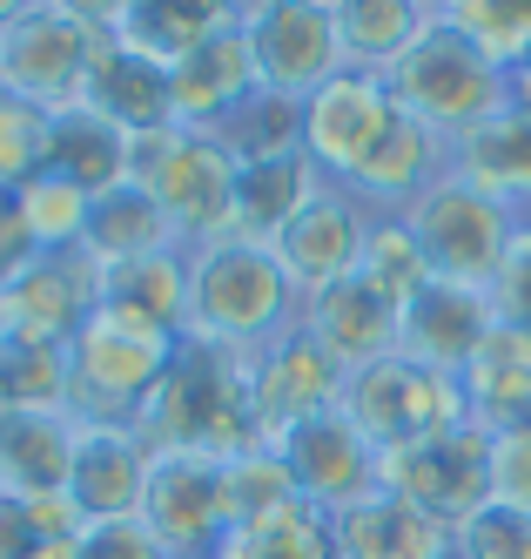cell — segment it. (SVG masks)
<instances>
[{"label": "cell", "instance_id": "cell-20", "mask_svg": "<svg viewBox=\"0 0 531 559\" xmlns=\"http://www.w3.org/2000/svg\"><path fill=\"white\" fill-rule=\"evenodd\" d=\"M330 546L337 559H458V526H444L397 492H371L363 506L330 519Z\"/></svg>", "mask_w": 531, "mask_h": 559}, {"label": "cell", "instance_id": "cell-4", "mask_svg": "<svg viewBox=\"0 0 531 559\" xmlns=\"http://www.w3.org/2000/svg\"><path fill=\"white\" fill-rule=\"evenodd\" d=\"M108 48L101 8L88 0H14L8 27H0V74H8V95L68 115L88 95V74Z\"/></svg>", "mask_w": 531, "mask_h": 559}, {"label": "cell", "instance_id": "cell-8", "mask_svg": "<svg viewBox=\"0 0 531 559\" xmlns=\"http://www.w3.org/2000/svg\"><path fill=\"white\" fill-rule=\"evenodd\" d=\"M236 27L250 48L256 88L310 102L323 82L343 74L337 0H236Z\"/></svg>", "mask_w": 531, "mask_h": 559}, {"label": "cell", "instance_id": "cell-39", "mask_svg": "<svg viewBox=\"0 0 531 559\" xmlns=\"http://www.w3.org/2000/svg\"><path fill=\"white\" fill-rule=\"evenodd\" d=\"M55 163V115L21 95H0V195H21Z\"/></svg>", "mask_w": 531, "mask_h": 559}, {"label": "cell", "instance_id": "cell-12", "mask_svg": "<svg viewBox=\"0 0 531 559\" xmlns=\"http://www.w3.org/2000/svg\"><path fill=\"white\" fill-rule=\"evenodd\" d=\"M276 452L297 478V499L316 506L323 519H337V512L363 506L371 492H384V452L343 418V405L297 425L290 438H276Z\"/></svg>", "mask_w": 531, "mask_h": 559}, {"label": "cell", "instance_id": "cell-47", "mask_svg": "<svg viewBox=\"0 0 531 559\" xmlns=\"http://www.w3.org/2000/svg\"><path fill=\"white\" fill-rule=\"evenodd\" d=\"M27 559H81V539H34Z\"/></svg>", "mask_w": 531, "mask_h": 559}, {"label": "cell", "instance_id": "cell-38", "mask_svg": "<svg viewBox=\"0 0 531 559\" xmlns=\"http://www.w3.org/2000/svg\"><path fill=\"white\" fill-rule=\"evenodd\" d=\"M108 297L142 310V317H155V324H169V331H182V317H189V250H161L148 263L114 270Z\"/></svg>", "mask_w": 531, "mask_h": 559}, {"label": "cell", "instance_id": "cell-10", "mask_svg": "<svg viewBox=\"0 0 531 559\" xmlns=\"http://www.w3.org/2000/svg\"><path fill=\"white\" fill-rule=\"evenodd\" d=\"M142 526L169 546V559H216L222 539L236 533L229 459H209V452H155Z\"/></svg>", "mask_w": 531, "mask_h": 559}, {"label": "cell", "instance_id": "cell-23", "mask_svg": "<svg viewBox=\"0 0 531 559\" xmlns=\"http://www.w3.org/2000/svg\"><path fill=\"white\" fill-rule=\"evenodd\" d=\"M458 384H464V412H471V425L484 438L531 431V337L524 331L492 324V337L471 350Z\"/></svg>", "mask_w": 531, "mask_h": 559}, {"label": "cell", "instance_id": "cell-40", "mask_svg": "<svg viewBox=\"0 0 531 559\" xmlns=\"http://www.w3.org/2000/svg\"><path fill=\"white\" fill-rule=\"evenodd\" d=\"M229 499H236V526H256V519L297 506V478H290V465H282V452L256 445V452L229 459Z\"/></svg>", "mask_w": 531, "mask_h": 559}, {"label": "cell", "instance_id": "cell-49", "mask_svg": "<svg viewBox=\"0 0 531 559\" xmlns=\"http://www.w3.org/2000/svg\"><path fill=\"white\" fill-rule=\"evenodd\" d=\"M0 350H8V324H0Z\"/></svg>", "mask_w": 531, "mask_h": 559}, {"label": "cell", "instance_id": "cell-7", "mask_svg": "<svg viewBox=\"0 0 531 559\" xmlns=\"http://www.w3.org/2000/svg\"><path fill=\"white\" fill-rule=\"evenodd\" d=\"M403 223H411L418 250L431 263V284H464V290H484L492 297L498 284V263L511 250L518 236V210L498 203V195H484L478 182H464L458 169H444L411 210H397Z\"/></svg>", "mask_w": 531, "mask_h": 559}, {"label": "cell", "instance_id": "cell-44", "mask_svg": "<svg viewBox=\"0 0 531 559\" xmlns=\"http://www.w3.org/2000/svg\"><path fill=\"white\" fill-rule=\"evenodd\" d=\"M81 559H169V546L142 519H101V526L81 533Z\"/></svg>", "mask_w": 531, "mask_h": 559}, {"label": "cell", "instance_id": "cell-45", "mask_svg": "<svg viewBox=\"0 0 531 559\" xmlns=\"http://www.w3.org/2000/svg\"><path fill=\"white\" fill-rule=\"evenodd\" d=\"M34 257H40V250H34V236H27V223H21V203H14V195H0V290H8Z\"/></svg>", "mask_w": 531, "mask_h": 559}, {"label": "cell", "instance_id": "cell-30", "mask_svg": "<svg viewBox=\"0 0 531 559\" xmlns=\"http://www.w3.org/2000/svg\"><path fill=\"white\" fill-rule=\"evenodd\" d=\"M323 189V169L310 155H276V163H250L236 169V236H250V243H276L282 229H290Z\"/></svg>", "mask_w": 531, "mask_h": 559}, {"label": "cell", "instance_id": "cell-3", "mask_svg": "<svg viewBox=\"0 0 531 559\" xmlns=\"http://www.w3.org/2000/svg\"><path fill=\"white\" fill-rule=\"evenodd\" d=\"M176 350H182V331L101 297V310L68 344V371H74L68 418H81V425H135L142 405L155 397V384L169 378Z\"/></svg>", "mask_w": 531, "mask_h": 559}, {"label": "cell", "instance_id": "cell-34", "mask_svg": "<svg viewBox=\"0 0 531 559\" xmlns=\"http://www.w3.org/2000/svg\"><path fill=\"white\" fill-rule=\"evenodd\" d=\"M357 276H363V284H371L384 304H397V310L411 304L418 290H431V263H424V250H418L411 223L371 210V236H363V263H357Z\"/></svg>", "mask_w": 531, "mask_h": 559}, {"label": "cell", "instance_id": "cell-19", "mask_svg": "<svg viewBox=\"0 0 531 559\" xmlns=\"http://www.w3.org/2000/svg\"><path fill=\"white\" fill-rule=\"evenodd\" d=\"M229 21H236V0H108V8H101L108 41L142 55L161 74H176Z\"/></svg>", "mask_w": 531, "mask_h": 559}, {"label": "cell", "instance_id": "cell-25", "mask_svg": "<svg viewBox=\"0 0 531 559\" xmlns=\"http://www.w3.org/2000/svg\"><path fill=\"white\" fill-rule=\"evenodd\" d=\"M169 95H176V122L182 129H216L222 115L256 95V68H250V48H242V27H216L176 74H169Z\"/></svg>", "mask_w": 531, "mask_h": 559}, {"label": "cell", "instance_id": "cell-35", "mask_svg": "<svg viewBox=\"0 0 531 559\" xmlns=\"http://www.w3.org/2000/svg\"><path fill=\"white\" fill-rule=\"evenodd\" d=\"M216 559H337V546H330V519L297 499L256 519V526H236Z\"/></svg>", "mask_w": 531, "mask_h": 559}, {"label": "cell", "instance_id": "cell-5", "mask_svg": "<svg viewBox=\"0 0 531 559\" xmlns=\"http://www.w3.org/2000/svg\"><path fill=\"white\" fill-rule=\"evenodd\" d=\"M384 82H390L397 108L444 142H464L471 129L492 122L498 108H511V82L444 21V0H437V27L384 74Z\"/></svg>", "mask_w": 531, "mask_h": 559}, {"label": "cell", "instance_id": "cell-37", "mask_svg": "<svg viewBox=\"0 0 531 559\" xmlns=\"http://www.w3.org/2000/svg\"><path fill=\"white\" fill-rule=\"evenodd\" d=\"M68 344H14L0 350V397L8 412H68Z\"/></svg>", "mask_w": 531, "mask_h": 559}, {"label": "cell", "instance_id": "cell-9", "mask_svg": "<svg viewBox=\"0 0 531 559\" xmlns=\"http://www.w3.org/2000/svg\"><path fill=\"white\" fill-rule=\"evenodd\" d=\"M343 418L371 438L377 452H403V445H424V438H444L471 425L464 412V384L424 371L411 357H384V365H363L343 384Z\"/></svg>", "mask_w": 531, "mask_h": 559}, {"label": "cell", "instance_id": "cell-6", "mask_svg": "<svg viewBox=\"0 0 531 559\" xmlns=\"http://www.w3.org/2000/svg\"><path fill=\"white\" fill-rule=\"evenodd\" d=\"M135 182L148 189V203L169 216L182 250L236 236V163L209 129L176 122V129L135 142Z\"/></svg>", "mask_w": 531, "mask_h": 559}, {"label": "cell", "instance_id": "cell-22", "mask_svg": "<svg viewBox=\"0 0 531 559\" xmlns=\"http://www.w3.org/2000/svg\"><path fill=\"white\" fill-rule=\"evenodd\" d=\"M451 169V142L431 135L424 122H411V115L397 108V122L384 129V142L363 155V169L343 182L363 210H377V216H397V210H411L418 195Z\"/></svg>", "mask_w": 531, "mask_h": 559}, {"label": "cell", "instance_id": "cell-36", "mask_svg": "<svg viewBox=\"0 0 531 559\" xmlns=\"http://www.w3.org/2000/svg\"><path fill=\"white\" fill-rule=\"evenodd\" d=\"M21 223H27V236H34V250L40 257H61V250H81V236H88V210H95V195L88 189H74L68 176H34L21 195Z\"/></svg>", "mask_w": 531, "mask_h": 559}, {"label": "cell", "instance_id": "cell-17", "mask_svg": "<svg viewBox=\"0 0 531 559\" xmlns=\"http://www.w3.org/2000/svg\"><path fill=\"white\" fill-rule=\"evenodd\" d=\"M148 438L135 425H81L74 418V472H68V499L81 506L88 526L101 519H142L148 499Z\"/></svg>", "mask_w": 531, "mask_h": 559}, {"label": "cell", "instance_id": "cell-2", "mask_svg": "<svg viewBox=\"0 0 531 559\" xmlns=\"http://www.w3.org/2000/svg\"><path fill=\"white\" fill-rule=\"evenodd\" d=\"M135 431L148 438V452H209V459H242L269 445L250 397V357L182 337L176 365L142 405Z\"/></svg>", "mask_w": 531, "mask_h": 559}, {"label": "cell", "instance_id": "cell-16", "mask_svg": "<svg viewBox=\"0 0 531 559\" xmlns=\"http://www.w3.org/2000/svg\"><path fill=\"white\" fill-rule=\"evenodd\" d=\"M363 236H371V210H363L343 182H323L316 203H310L290 229H282L269 250H276L282 276L297 284V297H316V290L350 284V276H357Z\"/></svg>", "mask_w": 531, "mask_h": 559}, {"label": "cell", "instance_id": "cell-14", "mask_svg": "<svg viewBox=\"0 0 531 559\" xmlns=\"http://www.w3.org/2000/svg\"><path fill=\"white\" fill-rule=\"evenodd\" d=\"M343 384H350V371L303 324L250 357V397H256V425H263L269 445H276V438H290L297 425L337 412L343 405Z\"/></svg>", "mask_w": 531, "mask_h": 559}, {"label": "cell", "instance_id": "cell-13", "mask_svg": "<svg viewBox=\"0 0 531 559\" xmlns=\"http://www.w3.org/2000/svg\"><path fill=\"white\" fill-rule=\"evenodd\" d=\"M390 122H397V95H390L384 74L343 68L337 82H323L303 102V155L323 169V182H350L363 169V155L384 142Z\"/></svg>", "mask_w": 531, "mask_h": 559}, {"label": "cell", "instance_id": "cell-18", "mask_svg": "<svg viewBox=\"0 0 531 559\" xmlns=\"http://www.w3.org/2000/svg\"><path fill=\"white\" fill-rule=\"evenodd\" d=\"M492 297L464 290V284H431L403 304V324H397V357H411L424 371L458 378L471 365V350L492 337Z\"/></svg>", "mask_w": 531, "mask_h": 559}, {"label": "cell", "instance_id": "cell-26", "mask_svg": "<svg viewBox=\"0 0 531 559\" xmlns=\"http://www.w3.org/2000/svg\"><path fill=\"white\" fill-rule=\"evenodd\" d=\"M81 108H95V115H108L114 129H129L135 142H148V135H161V129H176V95H169V74L161 68H148L142 55H129V48H101V61H95V74H88V95H81Z\"/></svg>", "mask_w": 531, "mask_h": 559}, {"label": "cell", "instance_id": "cell-31", "mask_svg": "<svg viewBox=\"0 0 531 559\" xmlns=\"http://www.w3.org/2000/svg\"><path fill=\"white\" fill-rule=\"evenodd\" d=\"M48 169L88 195H108L121 182H135V135L114 129L95 108H68V115H55V163Z\"/></svg>", "mask_w": 531, "mask_h": 559}, {"label": "cell", "instance_id": "cell-24", "mask_svg": "<svg viewBox=\"0 0 531 559\" xmlns=\"http://www.w3.org/2000/svg\"><path fill=\"white\" fill-rule=\"evenodd\" d=\"M74 472V418L68 412H14L0 431V499H55Z\"/></svg>", "mask_w": 531, "mask_h": 559}, {"label": "cell", "instance_id": "cell-29", "mask_svg": "<svg viewBox=\"0 0 531 559\" xmlns=\"http://www.w3.org/2000/svg\"><path fill=\"white\" fill-rule=\"evenodd\" d=\"M451 169L464 182H478L484 195L511 203L518 216H531V115L524 108H498L484 129L451 142Z\"/></svg>", "mask_w": 531, "mask_h": 559}, {"label": "cell", "instance_id": "cell-33", "mask_svg": "<svg viewBox=\"0 0 531 559\" xmlns=\"http://www.w3.org/2000/svg\"><path fill=\"white\" fill-rule=\"evenodd\" d=\"M444 21H451L505 82L531 61V0H444Z\"/></svg>", "mask_w": 531, "mask_h": 559}, {"label": "cell", "instance_id": "cell-41", "mask_svg": "<svg viewBox=\"0 0 531 559\" xmlns=\"http://www.w3.org/2000/svg\"><path fill=\"white\" fill-rule=\"evenodd\" d=\"M458 559H531V512L478 506L458 526Z\"/></svg>", "mask_w": 531, "mask_h": 559}, {"label": "cell", "instance_id": "cell-48", "mask_svg": "<svg viewBox=\"0 0 531 559\" xmlns=\"http://www.w3.org/2000/svg\"><path fill=\"white\" fill-rule=\"evenodd\" d=\"M8 418H14V412H8V397H0V431H8Z\"/></svg>", "mask_w": 531, "mask_h": 559}, {"label": "cell", "instance_id": "cell-15", "mask_svg": "<svg viewBox=\"0 0 531 559\" xmlns=\"http://www.w3.org/2000/svg\"><path fill=\"white\" fill-rule=\"evenodd\" d=\"M101 297H108V276L81 250L34 257L14 284L0 290V324H8L14 344H74L81 324L101 310Z\"/></svg>", "mask_w": 531, "mask_h": 559}, {"label": "cell", "instance_id": "cell-43", "mask_svg": "<svg viewBox=\"0 0 531 559\" xmlns=\"http://www.w3.org/2000/svg\"><path fill=\"white\" fill-rule=\"evenodd\" d=\"M492 506L531 512V431H498L492 438Z\"/></svg>", "mask_w": 531, "mask_h": 559}, {"label": "cell", "instance_id": "cell-42", "mask_svg": "<svg viewBox=\"0 0 531 559\" xmlns=\"http://www.w3.org/2000/svg\"><path fill=\"white\" fill-rule=\"evenodd\" d=\"M492 317L531 337V216L518 223L511 250H505V263H498V284H492Z\"/></svg>", "mask_w": 531, "mask_h": 559}, {"label": "cell", "instance_id": "cell-50", "mask_svg": "<svg viewBox=\"0 0 531 559\" xmlns=\"http://www.w3.org/2000/svg\"><path fill=\"white\" fill-rule=\"evenodd\" d=\"M0 95H8V74H0Z\"/></svg>", "mask_w": 531, "mask_h": 559}, {"label": "cell", "instance_id": "cell-32", "mask_svg": "<svg viewBox=\"0 0 531 559\" xmlns=\"http://www.w3.org/2000/svg\"><path fill=\"white\" fill-rule=\"evenodd\" d=\"M209 135L229 148V163H236V169H250V163H276V155H297V148H303V102L256 88V95H242V102L222 115Z\"/></svg>", "mask_w": 531, "mask_h": 559}, {"label": "cell", "instance_id": "cell-27", "mask_svg": "<svg viewBox=\"0 0 531 559\" xmlns=\"http://www.w3.org/2000/svg\"><path fill=\"white\" fill-rule=\"evenodd\" d=\"M161 250H182V243H176L169 216L148 203V189H142V182H121V189L95 195L88 236H81V257H88L101 276L129 270V263H148V257H161Z\"/></svg>", "mask_w": 531, "mask_h": 559}, {"label": "cell", "instance_id": "cell-11", "mask_svg": "<svg viewBox=\"0 0 531 559\" xmlns=\"http://www.w3.org/2000/svg\"><path fill=\"white\" fill-rule=\"evenodd\" d=\"M384 492L424 506L444 526H464L478 506H492V438L478 425H458L424 445L384 452Z\"/></svg>", "mask_w": 531, "mask_h": 559}, {"label": "cell", "instance_id": "cell-1", "mask_svg": "<svg viewBox=\"0 0 531 559\" xmlns=\"http://www.w3.org/2000/svg\"><path fill=\"white\" fill-rule=\"evenodd\" d=\"M303 324V297L282 276L269 243H250V236H222V243L189 250V317L182 337L216 344L236 357H256L276 337H290Z\"/></svg>", "mask_w": 531, "mask_h": 559}, {"label": "cell", "instance_id": "cell-21", "mask_svg": "<svg viewBox=\"0 0 531 559\" xmlns=\"http://www.w3.org/2000/svg\"><path fill=\"white\" fill-rule=\"evenodd\" d=\"M397 324H403V310L384 304L371 284H363V276L303 297V331L330 350L343 371H363V365H384V357H397Z\"/></svg>", "mask_w": 531, "mask_h": 559}, {"label": "cell", "instance_id": "cell-28", "mask_svg": "<svg viewBox=\"0 0 531 559\" xmlns=\"http://www.w3.org/2000/svg\"><path fill=\"white\" fill-rule=\"evenodd\" d=\"M431 27H437V0H337L343 68L357 74H390Z\"/></svg>", "mask_w": 531, "mask_h": 559}, {"label": "cell", "instance_id": "cell-46", "mask_svg": "<svg viewBox=\"0 0 531 559\" xmlns=\"http://www.w3.org/2000/svg\"><path fill=\"white\" fill-rule=\"evenodd\" d=\"M34 519H27V506L21 499H0V559H27L34 552Z\"/></svg>", "mask_w": 531, "mask_h": 559}]
</instances>
